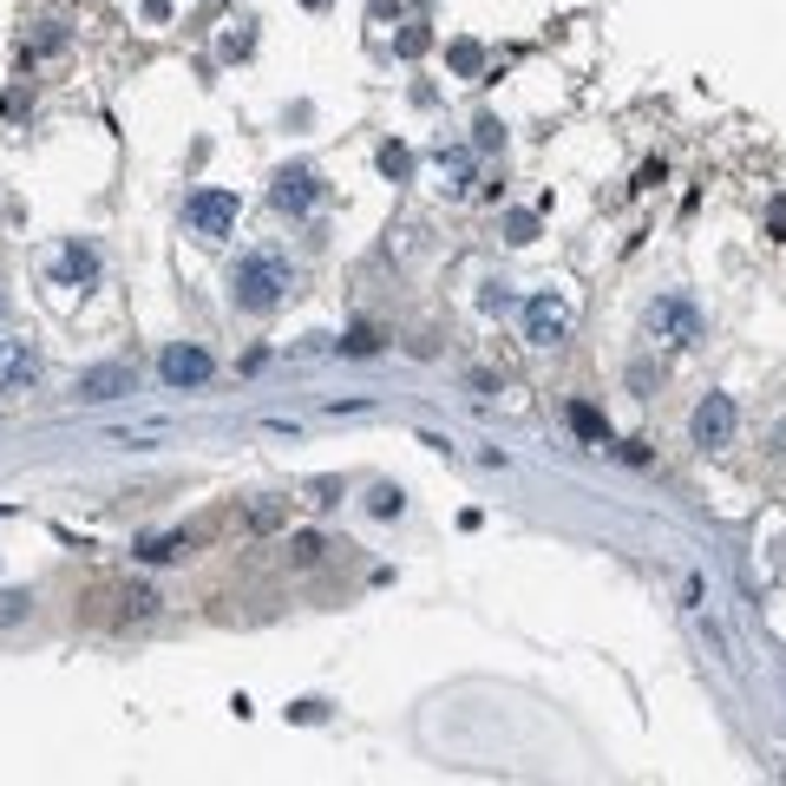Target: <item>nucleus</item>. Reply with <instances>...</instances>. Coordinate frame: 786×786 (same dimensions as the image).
Wrapping results in <instances>:
<instances>
[{
	"label": "nucleus",
	"instance_id": "nucleus-18",
	"mask_svg": "<svg viewBox=\"0 0 786 786\" xmlns=\"http://www.w3.org/2000/svg\"><path fill=\"white\" fill-rule=\"evenodd\" d=\"M400 52L420 59V52H426V26H407V33H400Z\"/></svg>",
	"mask_w": 786,
	"mask_h": 786
},
{
	"label": "nucleus",
	"instance_id": "nucleus-14",
	"mask_svg": "<svg viewBox=\"0 0 786 786\" xmlns=\"http://www.w3.org/2000/svg\"><path fill=\"white\" fill-rule=\"evenodd\" d=\"M571 433H577V439H603V413L577 400V407H571Z\"/></svg>",
	"mask_w": 786,
	"mask_h": 786
},
{
	"label": "nucleus",
	"instance_id": "nucleus-20",
	"mask_svg": "<svg viewBox=\"0 0 786 786\" xmlns=\"http://www.w3.org/2000/svg\"><path fill=\"white\" fill-rule=\"evenodd\" d=\"M341 348H348V354H374V348H380V341H374V328H354V335H348V341H341Z\"/></svg>",
	"mask_w": 786,
	"mask_h": 786
},
{
	"label": "nucleus",
	"instance_id": "nucleus-6",
	"mask_svg": "<svg viewBox=\"0 0 786 786\" xmlns=\"http://www.w3.org/2000/svg\"><path fill=\"white\" fill-rule=\"evenodd\" d=\"M157 374H164V387H203V380L216 374V361H210L203 348H190V341H177V348H164V361H157Z\"/></svg>",
	"mask_w": 786,
	"mask_h": 786
},
{
	"label": "nucleus",
	"instance_id": "nucleus-25",
	"mask_svg": "<svg viewBox=\"0 0 786 786\" xmlns=\"http://www.w3.org/2000/svg\"><path fill=\"white\" fill-rule=\"evenodd\" d=\"M0 321H7V295H0Z\"/></svg>",
	"mask_w": 786,
	"mask_h": 786
},
{
	"label": "nucleus",
	"instance_id": "nucleus-15",
	"mask_svg": "<svg viewBox=\"0 0 786 786\" xmlns=\"http://www.w3.org/2000/svg\"><path fill=\"white\" fill-rule=\"evenodd\" d=\"M33 610V590H0V623H20Z\"/></svg>",
	"mask_w": 786,
	"mask_h": 786
},
{
	"label": "nucleus",
	"instance_id": "nucleus-7",
	"mask_svg": "<svg viewBox=\"0 0 786 786\" xmlns=\"http://www.w3.org/2000/svg\"><path fill=\"white\" fill-rule=\"evenodd\" d=\"M735 400L728 394H708L702 407H695V420H689V433H695V446H728L735 439Z\"/></svg>",
	"mask_w": 786,
	"mask_h": 786
},
{
	"label": "nucleus",
	"instance_id": "nucleus-24",
	"mask_svg": "<svg viewBox=\"0 0 786 786\" xmlns=\"http://www.w3.org/2000/svg\"><path fill=\"white\" fill-rule=\"evenodd\" d=\"M767 223H774V236H786V203H774V216H767Z\"/></svg>",
	"mask_w": 786,
	"mask_h": 786
},
{
	"label": "nucleus",
	"instance_id": "nucleus-21",
	"mask_svg": "<svg viewBox=\"0 0 786 786\" xmlns=\"http://www.w3.org/2000/svg\"><path fill=\"white\" fill-rule=\"evenodd\" d=\"M479 302H485L492 315H498V308H512V295H505V282H485V295H479Z\"/></svg>",
	"mask_w": 786,
	"mask_h": 786
},
{
	"label": "nucleus",
	"instance_id": "nucleus-5",
	"mask_svg": "<svg viewBox=\"0 0 786 786\" xmlns=\"http://www.w3.org/2000/svg\"><path fill=\"white\" fill-rule=\"evenodd\" d=\"M571 302L564 295H531L525 302V341H538V348H558V341H571Z\"/></svg>",
	"mask_w": 786,
	"mask_h": 786
},
{
	"label": "nucleus",
	"instance_id": "nucleus-4",
	"mask_svg": "<svg viewBox=\"0 0 786 786\" xmlns=\"http://www.w3.org/2000/svg\"><path fill=\"white\" fill-rule=\"evenodd\" d=\"M184 230L203 243H223L236 230V190H190L184 197Z\"/></svg>",
	"mask_w": 786,
	"mask_h": 786
},
{
	"label": "nucleus",
	"instance_id": "nucleus-12",
	"mask_svg": "<svg viewBox=\"0 0 786 786\" xmlns=\"http://www.w3.org/2000/svg\"><path fill=\"white\" fill-rule=\"evenodd\" d=\"M400 505H407L400 485H374V492H367V512H374V518H400Z\"/></svg>",
	"mask_w": 786,
	"mask_h": 786
},
{
	"label": "nucleus",
	"instance_id": "nucleus-22",
	"mask_svg": "<svg viewBox=\"0 0 786 786\" xmlns=\"http://www.w3.org/2000/svg\"><path fill=\"white\" fill-rule=\"evenodd\" d=\"M52 46H66V33H59V20H46V26H39V52H52Z\"/></svg>",
	"mask_w": 786,
	"mask_h": 786
},
{
	"label": "nucleus",
	"instance_id": "nucleus-2",
	"mask_svg": "<svg viewBox=\"0 0 786 786\" xmlns=\"http://www.w3.org/2000/svg\"><path fill=\"white\" fill-rule=\"evenodd\" d=\"M643 328H649V341H662V348H695V341H702V308H695L689 295H656L649 315H643Z\"/></svg>",
	"mask_w": 786,
	"mask_h": 786
},
{
	"label": "nucleus",
	"instance_id": "nucleus-3",
	"mask_svg": "<svg viewBox=\"0 0 786 786\" xmlns=\"http://www.w3.org/2000/svg\"><path fill=\"white\" fill-rule=\"evenodd\" d=\"M269 203H275L282 216H308V210H321V203H328V184H321V171H315V164H282V171H275V184H269Z\"/></svg>",
	"mask_w": 786,
	"mask_h": 786
},
{
	"label": "nucleus",
	"instance_id": "nucleus-19",
	"mask_svg": "<svg viewBox=\"0 0 786 786\" xmlns=\"http://www.w3.org/2000/svg\"><path fill=\"white\" fill-rule=\"evenodd\" d=\"M505 230H512V243H531V236H538V216H525V210H518Z\"/></svg>",
	"mask_w": 786,
	"mask_h": 786
},
{
	"label": "nucleus",
	"instance_id": "nucleus-8",
	"mask_svg": "<svg viewBox=\"0 0 786 786\" xmlns=\"http://www.w3.org/2000/svg\"><path fill=\"white\" fill-rule=\"evenodd\" d=\"M79 400H92V407H105V400H118V394H131V367L125 361H98V367H85L79 374V387H72Z\"/></svg>",
	"mask_w": 786,
	"mask_h": 786
},
{
	"label": "nucleus",
	"instance_id": "nucleus-10",
	"mask_svg": "<svg viewBox=\"0 0 786 786\" xmlns=\"http://www.w3.org/2000/svg\"><path fill=\"white\" fill-rule=\"evenodd\" d=\"M52 275H59L66 289H92V282H98V249H92V243H66L59 262H52Z\"/></svg>",
	"mask_w": 786,
	"mask_h": 786
},
{
	"label": "nucleus",
	"instance_id": "nucleus-23",
	"mask_svg": "<svg viewBox=\"0 0 786 786\" xmlns=\"http://www.w3.org/2000/svg\"><path fill=\"white\" fill-rule=\"evenodd\" d=\"M498 138H505V131H498V118H479V151H492Z\"/></svg>",
	"mask_w": 786,
	"mask_h": 786
},
{
	"label": "nucleus",
	"instance_id": "nucleus-17",
	"mask_svg": "<svg viewBox=\"0 0 786 786\" xmlns=\"http://www.w3.org/2000/svg\"><path fill=\"white\" fill-rule=\"evenodd\" d=\"M479 59H485V52H479L472 39H459V46H453V66H459V72H479Z\"/></svg>",
	"mask_w": 786,
	"mask_h": 786
},
{
	"label": "nucleus",
	"instance_id": "nucleus-16",
	"mask_svg": "<svg viewBox=\"0 0 786 786\" xmlns=\"http://www.w3.org/2000/svg\"><path fill=\"white\" fill-rule=\"evenodd\" d=\"M380 171H387V177H407V171H413V151L387 144V151H380Z\"/></svg>",
	"mask_w": 786,
	"mask_h": 786
},
{
	"label": "nucleus",
	"instance_id": "nucleus-13",
	"mask_svg": "<svg viewBox=\"0 0 786 786\" xmlns=\"http://www.w3.org/2000/svg\"><path fill=\"white\" fill-rule=\"evenodd\" d=\"M439 171L453 177L446 190H466V171H472V151H459V144H453V151H439Z\"/></svg>",
	"mask_w": 786,
	"mask_h": 786
},
{
	"label": "nucleus",
	"instance_id": "nucleus-9",
	"mask_svg": "<svg viewBox=\"0 0 786 786\" xmlns=\"http://www.w3.org/2000/svg\"><path fill=\"white\" fill-rule=\"evenodd\" d=\"M39 380V354L26 341H0V394H26Z\"/></svg>",
	"mask_w": 786,
	"mask_h": 786
},
{
	"label": "nucleus",
	"instance_id": "nucleus-1",
	"mask_svg": "<svg viewBox=\"0 0 786 786\" xmlns=\"http://www.w3.org/2000/svg\"><path fill=\"white\" fill-rule=\"evenodd\" d=\"M289 289H295V269H289V256H275V249H249V256H236V269H230V302L249 308V315L282 308Z\"/></svg>",
	"mask_w": 786,
	"mask_h": 786
},
{
	"label": "nucleus",
	"instance_id": "nucleus-11",
	"mask_svg": "<svg viewBox=\"0 0 786 786\" xmlns=\"http://www.w3.org/2000/svg\"><path fill=\"white\" fill-rule=\"evenodd\" d=\"M184 551H190V538H144V544H138L144 564H171V558H184Z\"/></svg>",
	"mask_w": 786,
	"mask_h": 786
}]
</instances>
